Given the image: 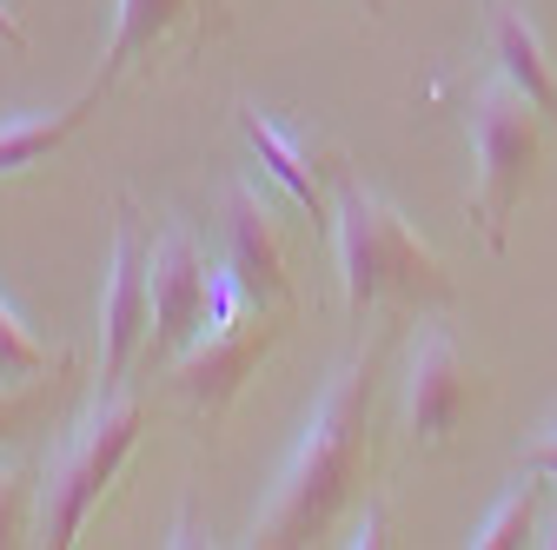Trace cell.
I'll list each match as a JSON object with an SVG mask.
<instances>
[{
  "instance_id": "1",
  "label": "cell",
  "mask_w": 557,
  "mask_h": 550,
  "mask_svg": "<svg viewBox=\"0 0 557 550\" xmlns=\"http://www.w3.org/2000/svg\"><path fill=\"white\" fill-rule=\"evenodd\" d=\"M392 332H379L372 346H359L332 372V385L319 391L312 418L278 471L272 498L259 504L246 543L252 550H286V543H312L338 524V511L352 504L359 477L372 464V391H379V365H385Z\"/></svg>"
},
{
  "instance_id": "2",
  "label": "cell",
  "mask_w": 557,
  "mask_h": 550,
  "mask_svg": "<svg viewBox=\"0 0 557 550\" xmlns=\"http://www.w3.org/2000/svg\"><path fill=\"white\" fill-rule=\"evenodd\" d=\"M332 252H338V286L345 312L366 318L379 305H451V272L438 246L418 233L398 205L359 179L332 186Z\"/></svg>"
},
{
  "instance_id": "3",
  "label": "cell",
  "mask_w": 557,
  "mask_h": 550,
  "mask_svg": "<svg viewBox=\"0 0 557 550\" xmlns=\"http://www.w3.org/2000/svg\"><path fill=\"white\" fill-rule=\"evenodd\" d=\"M286 312L293 305H272V299L246 292V279H239L226 259L213 265V305H206V325L193 332V346L166 365L173 372V391L199 411L206 425H213L220 411L246 391V378L259 372V359L278 346Z\"/></svg>"
},
{
  "instance_id": "4",
  "label": "cell",
  "mask_w": 557,
  "mask_h": 550,
  "mask_svg": "<svg viewBox=\"0 0 557 550\" xmlns=\"http://www.w3.org/2000/svg\"><path fill=\"white\" fill-rule=\"evenodd\" d=\"M139 425H147V404H139L126 385H107L81 411V425L66 432V451L53 458L47 485H40V543L47 550H66V543L81 537V524L107 498V485L120 477V464L133 458Z\"/></svg>"
},
{
  "instance_id": "5",
  "label": "cell",
  "mask_w": 557,
  "mask_h": 550,
  "mask_svg": "<svg viewBox=\"0 0 557 550\" xmlns=\"http://www.w3.org/2000/svg\"><path fill=\"white\" fill-rule=\"evenodd\" d=\"M471 220L484 233V246L505 252V226L524 199V179L537 166V140H544V113L505 80L492 74L471 93Z\"/></svg>"
},
{
  "instance_id": "6",
  "label": "cell",
  "mask_w": 557,
  "mask_h": 550,
  "mask_svg": "<svg viewBox=\"0 0 557 550\" xmlns=\"http://www.w3.org/2000/svg\"><path fill=\"white\" fill-rule=\"evenodd\" d=\"M113 259H107V292H100V391L126 385L133 359H147L153 338V239L139 226V205L113 199Z\"/></svg>"
},
{
  "instance_id": "7",
  "label": "cell",
  "mask_w": 557,
  "mask_h": 550,
  "mask_svg": "<svg viewBox=\"0 0 557 550\" xmlns=\"http://www.w3.org/2000/svg\"><path fill=\"white\" fill-rule=\"evenodd\" d=\"M153 338H147V359L173 365L193 332L206 325V305H213V265H206L199 239L186 226H160L153 233Z\"/></svg>"
},
{
  "instance_id": "8",
  "label": "cell",
  "mask_w": 557,
  "mask_h": 550,
  "mask_svg": "<svg viewBox=\"0 0 557 550\" xmlns=\"http://www.w3.org/2000/svg\"><path fill=\"white\" fill-rule=\"evenodd\" d=\"M478 398V372L465 365L458 338L445 325H432L425 338L411 346V365H405V438L411 451H438Z\"/></svg>"
},
{
  "instance_id": "9",
  "label": "cell",
  "mask_w": 557,
  "mask_h": 550,
  "mask_svg": "<svg viewBox=\"0 0 557 550\" xmlns=\"http://www.w3.org/2000/svg\"><path fill=\"white\" fill-rule=\"evenodd\" d=\"M220 239H226V265L246 279V292L293 305V272H286V233H278V213L259 199V186L226 179L220 192Z\"/></svg>"
},
{
  "instance_id": "10",
  "label": "cell",
  "mask_w": 557,
  "mask_h": 550,
  "mask_svg": "<svg viewBox=\"0 0 557 550\" xmlns=\"http://www.w3.org/2000/svg\"><path fill=\"white\" fill-rule=\"evenodd\" d=\"M239 133H246V147L259 153V166L312 213V226L332 233V186H338L345 166H338V160L325 166V160L312 153V140H299V133H286L278 120H265L259 107H239Z\"/></svg>"
},
{
  "instance_id": "11",
  "label": "cell",
  "mask_w": 557,
  "mask_h": 550,
  "mask_svg": "<svg viewBox=\"0 0 557 550\" xmlns=\"http://www.w3.org/2000/svg\"><path fill=\"white\" fill-rule=\"evenodd\" d=\"M484 34H492V60H498V74L544 113V126L557 133V66L531 27V14L518 8V0H484Z\"/></svg>"
},
{
  "instance_id": "12",
  "label": "cell",
  "mask_w": 557,
  "mask_h": 550,
  "mask_svg": "<svg viewBox=\"0 0 557 550\" xmlns=\"http://www.w3.org/2000/svg\"><path fill=\"white\" fill-rule=\"evenodd\" d=\"M94 100H100V87H87L81 100H66V107H53V113H21V120H8V126H0V179L40 166L47 153H60V147L87 126Z\"/></svg>"
},
{
  "instance_id": "13",
  "label": "cell",
  "mask_w": 557,
  "mask_h": 550,
  "mask_svg": "<svg viewBox=\"0 0 557 550\" xmlns=\"http://www.w3.org/2000/svg\"><path fill=\"white\" fill-rule=\"evenodd\" d=\"M193 14V0H120V21H113V40H107V60H100V93L126 74V66L139 60V53H153L180 21Z\"/></svg>"
},
{
  "instance_id": "14",
  "label": "cell",
  "mask_w": 557,
  "mask_h": 550,
  "mask_svg": "<svg viewBox=\"0 0 557 550\" xmlns=\"http://www.w3.org/2000/svg\"><path fill=\"white\" fill-rule=\"evenodd\" d=\"M537 504H544V477L524 471L518 485L478 517L471 543H478V550H518V543H537Z\"/></svg>"
},
{
  "instance_id": "15",
  "label": "cell",
  "mask_w": 557,
  "mask_h": 550,
  "mask_svg": "<svg viewBox=\"0 0 557 550\" xmlns=\"http://www.w3.org/2000/svg\"><path fill=\"white\" fill-rule=\"evenodd\" d=\"M74 372V365H66ZM66 372H40V378H14V385H0V445L8 438H21V432H34L47 411H53V398L66 391Z\"/></svg>"
},
{
  "instance_id": "16",
  "label": "cell",
  "mask_w": 557,
  "mask_h": 550,
  "mask_svg": "<svg viewBox=\"0 0 557 550\" xmlns=\"http://www.w3.org/2000/svg\"><path fill=\"white\" fill-rule=\"evenodd\" d=\"M74 359L66 352H47L40 338L21 325V312L8 305V292H0V378H40V372H66Z\"/></svg>"
},
{
  "instance_id": "17",
  "label": "cell",
  "mask_w": 557,
  "mask_h": 550,
  "mask_svg": "<svg viewBox=\"0 0 557 550\" xmlns=\"http://www.w3.org/2000/svg\"><path fill=\"white\" fill-rule=\"evenodd\" d=\"M34 517H40V491H34V477H27L21 464H0V550L21 543Z\"/></svg>"
},
{
  "instance_id": "18",
  "label": "cell",
  "mask_w": 557,
  "mask_h": 550,
  "mask_svg": "<svg viewBox=\"0 0 557 550\" xmlns=\"http://www.w3.org/2000/svg\"><path fill=\"white\" fill-rule=\"evenodd\" d=\"M524 471H537L544 485H557V418H550V425H544V438L524 451Z\"/></svg>"
},
{
  "instance_id": "19",
  "label": "cell",
  "mask_w": 557,
  "mask_h": 550,
  "mask_svg": "<svg viewBox=\"0 0 557 550\" xmlns=\"http://www.w3.org/2000/svg\"><path fill=\"white\" fill-rule=\"evenodd\" d=\"M345 543H352V550H366V543H385V511L372 504V511L352 524V537H345Z\"/></svg>"
},
{
  "instance_id": "20",
  "label": "cell",
  "mask_w": 557,
  "mask_h": 550,
  "mask_svg": "<svg viewBox=\"0 0 557 550\" xmlns=\"http://www.w3.org/2000/svg\"><path fill=\"white\" fill-rule=\"evenodd\" d=\"M0 47H14V53H27V27L14 21V8L0 0Z\"/></svg>"
},
{
  "instance_id": "21",
  "label": "cell",
  "mask_w": 557,
  "mask_h": 550,
  "mask_svg": "<svg viewBox=\"0 0 557 550\" xmlns=\"http://www.w3.org/2000/svg\"><path fill=\"white\" fill-rule=\"evenodd\" d=\"M537 543H550V550H557V524H550V530H544V537H537Z\"/></svg>"
},
{
  "instance_id": "22",
  "label": "cell",
  "mask_w": 557,
  "mask_h": 550,
  "mask_svg": "<svg viewBox=\"0 0 557 550\" xmlns=\"http://www.w3.org/2000/svg\"><path fill=\"white\" fill-rule=\"evenodd\" d=\"M366 8H372V14H385V0H366Z\"/></svg>"
}]
</instances>
